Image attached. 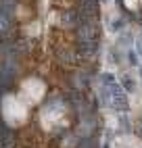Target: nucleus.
Wrapping results in <instances>:
<instances>
[{"label":"nucleus","instance_id":"nucleus-1","mask_svg":"<svg viewBox=\"0 0 142 148\" xmlns=\"http://www.w3.org/2000/svg\"><path fill=\"white\" fill-rule=\"evenodd\" d=\"M0 111H2L4 123L11 125V127H19V125H23L27 121V104L19 96L6 94L2 98V106H0Z\"/></svg>","mask_w":142,"mask_h":148},{"label":"nucleus","instance_id":"nucleus-2","mask_svg":"<svg viewBox=\"0 0 142 148\" xmlns=\"http://www.w3.org/2000/svg\"><path fill=\"white\" fill-rule=\"evenodd\" d=\"M44 92H46V86L38 77H29L21 84V100L25 104H38L44 98Z\"/></svg>","mask_w":142,"mask_h":148},{"label":"nucleus","instance_id":"nucleus-3","mask_svg":"<svg viewBox=\"0 0 142 148\" xmlns=\"http://www.w3.org/2000/svg\"><path fill=\"white\" fill-rule=\"evenodd\" d=\"M132 42H134V38H132V34H125L119 38V44H125V46H132Z\"/></svg>","mask_w":142,"mask_h":148},{"label":"nucleus","instance_id":"nucleus-4","mask_svg":"<svg viewBox=\"0 0 142 148\" xmlns=\"http://www.w3.org/2000/svg\"><path fill=\"white\" fill-rule=\"evenodd\" d=\"M130 19H134V21H138V23L142 25V11H138V13H132V15H130Z\"/></svg>","mask_w":142,"mask_h":148},{"label":"nucleus","instance_id":"nucleus-5","mask_svg":"<svg viewBox=\"0 0 142 148\" xmlns=\"http://www.w3.org/2000/svg\"><path fill=\"white\" fill-rule=\"evenodd\" d=\"M123 86L128 88V90H134V84L130 82V77H125V82H123Z\"/></svg>","mask_w":142,"mask_h":148},{"label":"nucleus","instance_id":"nucleus-6","mask_svg":"<svg viewBox=\"0 0 142 148\" xmlns=\"http://www.w3.org/2000/svg\"><path fill=\"white\" fill-rule=\"evenodd\" d=\"M128 56H130V61H132V65H136V54H134V52H128Z\"/></svg>","mask_w":142,"mask_h":148},{"label":"nucleus","instance_id":"nucleus-7","mask_svg":"<svg viewBox=\"0 0 142 148\" xmlns=\"http://www.w3.org/2000/svg\"><path fill=\"white\" fill-rule=\"evenodd\" d=\"M103 2H107V0H103Z\"/></svg>","mask_w":142,"mask_h":148}]
</instances>
